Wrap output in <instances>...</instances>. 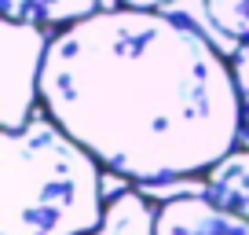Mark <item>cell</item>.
<instances>
[{
    "mask_svg": "<svg viewBox=\"0 0 249 235\" xmlns=\"http://www.w3.org/2000/svg\"><path fill=\"white\" fill-rule=\"evenodd\" d=\"M99 158L44 107L0 133V235H85L103 220Z\"/></svg>",
    "mask_w": 249,
    "mask_h": 235,
    "instance_id": "obj_2",
    "label": "cell"
},
{
    "mask_svg": "<svg viewBox=\"0 0 249 235\" xmlns=\"http://www.w3.org/2000/svg\"><path fill=\"white\" fill-rule=\"evenodd\" d=\"M150 202H172L183 195H209V176L191 173V176H169V180H143L136 184Z\"/></svg>",
    "mask_w": 249,
    "mask_h": 235,
    "instance_id": "obj_9",
    "label": "cell"
},
{
    "mask_svg": "<svg viewBox=\"0 0 249 235\" xmlns=\"http://www.w3.org/2000/svg\"><path fill=\"white\" fill-rule=\"evenodd\" d=\"M205 176H209V195L249 220V147H234Z\"/></svg>",
    "mask_w": 249,
    "mask_h": 235,
    "instance_id": "obj_7",
    "label": "cell"
},
{
    "mask_svg": "<svg viewBox=\"0 0 249 235\" xmlns=\"http://www.w3.org/2000/svg\"><path fill=\"white\" fill-rule=\"evenodd\" d=\"M154 235H249V220L213 195H183L158 206Z\"/></svg>",
    "mask_w": 249,
    "mask_h": 235,
    "instance_id": "obj_4",
    "label": "cell"
},
{
    "mask_svg": "<svg viewBox=\"0 0 249 235\" xmlns=\"http://www.w3.org/2000/svg\"><path fill=\"white\" fill-rule=\"evenodd\" d=\"M52 33L44 26L4 19L0 22V125L22 129L40 103V81Z\"/></svg>",
    "mask_w": 249,
    "mask_h": 235,
    "instance_id": "obj_3",
    "label": "cell"
},
{
    "mask_svg": "<svg viewBox=\"0 0 249 235\" xmlns=\"http://www.w3.org/2000/svg\"><path fill=\"white\" fill-rule=\"evenodd\" d=\"M117 4H124V8H165L169 0H117Z\"/></svg>",
    "mask_w": 249,
    "mask_h": 235,
    "instance_id": "obj_12",
    "label": "cell"
},
{
    "mask_svg": "<svg viewBox=\"0 0 249 235\" xmlns=\"http://www.w3.org/2000/svg\"><path fill=\"white\" fill-rule=\"evenodd\" d=\"M103 0H0V15L18 19V22H33L44 30H66V26L81 22V19L95 15Z\"/></svg>",
    "mask_w": 249,
    "mask_h": 235,
    "instance_id": "obj_6",
    "label": "cell"
},
{
    "mask_svg": "<svg viewBox=\"0 0 249 235\" xmlns=\"http://www.w3.org/2000/svg\"><path fill=\"white\" fill-rule=\"evenodd\" d=\"M231 66L242 96V147H249V40H242V52L231 59Z\"/></svg>",
    "mask_w": 249,
    "mask_h": 235,
    "instance_id": "obj_11",
    "label": "cell"
},
{
    "mask_svg": "<svg viewBox=\"0 0 249 235\" xmlns=\"http://www.w3.org/2000/svg\"><path fill=\"white\" fill-rule=\"evenodd\" d=\"M40 107L110 173L169 180L242 147L231 59L158 8H103L52 37Z\"/></svg>",
    "mask_w": 249,
    "mask_h": 235,
    "instance_id": "obj_1",
    "label": "cell"
},
{
    "mask_svg": "<svg viewBox=\"0 0 249 235\" xmlns=\"http://www.w3.org/2000/svg\"><path fill=\"white\" fill-rule=\"evenodd\" d=\"M158 11H165V15L187 22L195 33H202L224 59H234V55L242 52V37H234V33H227L224 26H220V19L213 15V8H209V0H169V4L158 8Z\"/></svg>",
    "mask_w": 249,
    "mask_h": 235,
    "instance_id": "obj_8",
    "label": "cell"
},
{
    "mask_svg": "<svg viewBox=\"0 0 249 235\" xmlns=\"http://www.w3.org/2000/svg\"><path fill=\"white\" fill-rule=\"evenodd\" d=\"M158 232V206L140 188H128L121 195L107 198L103 220L85 235H154Z\"/></svg>",
    "mask_w": 249,
    "mask_h": 235,
    "instance_id": "obj_5",
    "label": "cell"
},
{
    "mask_svg": "<svg viewBox=\"0 0 249 235\" xmlns=\"http://www.w3.org/2000/svg\"><path fill=\"white\" fill-rule=\"evenodd\" d=\"M209 8L227 33L249 40V0H209Z\"/></svg>",
    "mask_w": 249,
    "mask_h": 235,
    "instance_id": "obj_10",
    "label": "cell"
}]
</instances>
